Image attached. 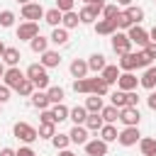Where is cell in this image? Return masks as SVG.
<instances>
[{"mask_svg": "<svg viewBox=\"0 0 156 156\" xmlns=\"http://www.w3.org/2000/svg\"><path fill=\"white\" fill-rule=\"evenodd\" d=\"M117 5H122V7H129V5H132V0H117Z\"/></svg>", "mask_w": 156, "mask_h": 156, "instance_id": "cell-56", "label": "cell"}, {"mask_svg": "<svg viewBox=\"0 0 156 156\" xmlns=\"http://www.w3.org/2000/svg\"><path fill=\"white\" fill-rule=\"evenodd\" d=\"M20 58H22V56H20V49H15V46H7L0 61H2L5 66H10V68H12V66H20Z\"/></svg>", "mask_w": 156, "mask_h": 156, "instance_id": "cell-20", "label": "cell"}, {"mask_svg": "<svg viewBox=\"0 0 156 156\" xmlns=\"http://www.w3.org/2000/svg\"><path fill=\"white\" fill-rule=\"evenodd\" d=\"M102 107H105V105H102V98H100V95H88V98H85V110H88L90 115H100Z\"/></svg>", "mask_w": 156, "mask_h": 156, "instance_id": "cell-25", "label": "cell"}, {"mask_svg": "<svg viewBox=\"0 0 156 156\" xmlns=\"http://www.w3.org/2000/svg\"><path fill=\"white\" fill-rule=\"evenodd\" d=\"M154 2H156V0H154Z\"/></svg>", "mask_w": 156, "mask_h": 156, "instance_id": "cell-62", "label": "cell"}, {"mask_svg": "<svg viewBox=\"0 0 156 156\" xmlns=\"http://www.w3.org/2000/svg\"><path fill=\"white\" fill-rule=\"evenodd\" d=\"M144 51H146V56L154 61V58H156V41H149V44L144 46Z\"/></svg>", "mask_w": 156, "mask_h": 156, "instance_id": "cell-49", "label": "cell"}, {"mask_svg": "<svg viewBox=\"0 0 156 156\" xmlns=\"http://www.w3.org/2000/svg\"><path fill=\"white\" fill-rule=\"evenodd\" d=\"M0 156H17V151L10 149V146H5V149H0Z\"/></svg>", "mask_w": 156, "mask_h": 156, "instance_id": "cell-53", "label": "cell"}, {"mask_svg": "<svg viewBox=\"0 0 156 156\" xmlns=\"http://www.w3.org/2000/svg\"><path fill=\"white\" fill-rule=\"evenodd\" d=\"M29 46H32V51H34V54H39V56H41L44 51H49V39L39 34V37H34V39L29 41Z\"/></svg>", "mask_w": 156, "mask_h": 156, "instance_id": "cell-29", "label": "cell"}, {"mask_svg": "<svg viewBox=\"0 0 156 156\" xmlns=\"http://www.w3.org/2000/svg\"><path fill=\"white\" fill-rule=\"evenodd\" d=\"M136 61H139V68H149V66H151V58L146 56V51H144V49H139V51H136Z\"/></svg>", "mask_w": 156, "mask_h": 156, "instance_id": "cell-44", "label": "cell"}, {"mask_svg": "<svg viewBox=\"0 0 156 156\" xmlns=\"http://www.w3.org/2000/svg\"><path fill=\"white\" fill-rule=\"evenodd\" d=\"M51 144H54V146H56L58 151H66V149H68V144H71V136H68V134H61V132H58V134H54Z\"/></svg>", "mask_w": 156, "mask_h": 156, "instance_id": "cell-38", "label": "cell"}, {"mask_svg": "<svg viewBox=\"0 0 156 156\" xmlns=\"http://www.w3.org/2000/svg\"><path fill=\"white\" fill-rule=\"evenodd\" d=\"M17 156H37V154H34L32 146H20V149H17Z\"/></svg>", "mask_w": 156, "mask_h": 156, "instance_id": "cell-51", "label": "cell"}, {"mask_svg": "<svg viewBox=\"0 0 156 156\" xmlns=\"http://www.w3.org/2000/svg\"><path fill=\"white\" fill-rule=\"evenodd\" d=\"M85 127H88V132H100V129L105 127V119H102L100 115H88Z\"/></svg>", "mask_w": 156, "mask_h": 156, "instance_id": "cell-34", "label": "cell"}, {"mask_svg": "<svg viewBox=\"0 0 156 156\" xmlns=\"http://www.w3.org/2000/svg\"><path fill=\"white\" fill-rule=\"evenodd\" d=\"M24 73H27V78L34 83L37 90H49V73H46V68H44L41 63H32Z\"/></svg>", "mask_w": 156, "mask_h": 156, "instance_id": "cell-1", "label": "cell"}, {"mask_svg": "<svg viewBox=\"0 0 156 156\" xmlns=\"http://www.w3.org/2000/svg\"><path fill=\"white\" fill-rule=\"evenodd\" d=\"M149 39H151V41H156V24L151 27V32H149Z\"/></svg>", "mask_w": 156, "mask_h": 156, "instance_id": "cell-55", "label": "cell"}, {"mask_svg": "<svg viewBox=\"0 0 156 156\" xmlns=\"http://www.w3.org/2000/svg\"><path fill=\"white\" fill-rule=\"evenodd\" d=\"M34 90H37V88H34V83H32L29 78H24V80H22V85L17 88V93H20L22 98H32V93H34Z\"/></svg>", "mask_w": 156, "mask_h": 156, "instance_id": "cell-40", "label": "cell"}, {"mask_svg": "<svg viewBox=\"0 0 156 156\" xmlns=\"http://www.w3.org/2000/svg\"><path fill=\"white\" fill-rule=\"evenodd\" d=\"M5 71H7V68H5V63H2V61H0V78H2V76H5Z\"/></svg>", "mask_w": 156, "mask_h": 156, "instance_id": "cell-58", "label": "cell"}, {"mask_svg": "<svg viewBox=\"0 0 156 156\" xmlns=\"http://www.w3.org/2000/svg\"><path fill=\"white\" fill-rule=\"evenodd\" d=\"M32 105L37 107V110H49V95H46V90H34L32 93Z\"/></svg>", "mask_w": 156, "mask_h": 156, "instance_id": "cell-24", "label": "cell"}, {"mask_svg": "<svg viewBox=\"0 0 156 156\" xmlns=\"http://www.w3.org/2000/svg\"><path fill=\"white\" fill-rule=\"evenodd\" d=\"M41 122H54L56 124V119H54V112L51 110H41V117H39Z\"/></svg>", "mask_w": 156, "mask_h": 156, "instance_id": "cell-50", "label": "cell"}, {"mask_svg": "<svg viewBox=\"0 0 156 156\" xmlns=\"http://www.w3.org/2000/svg\"><path fill=\"white\" fill-rule=\"evenodd\" d=\"M68 136H71V144H88L90 139H88V127L85 124H73V129L68 132Z\"/></svg>", "mask_w": 156, "mask_h": 156, "instance_id": "cell-12", "label": "cell"}, {"mask_svg": "<svg viewBox=\"0 0 156 156\" xmlns=\"http://www.w3.org/2000/svg\"><path fill=\"white\" fill-rule=\"evenodd\" d=\"M17 2H20V5H22V7H24V5H29V2H32V0H17Z\"/></svg>", "mask_w": 156, "mask_h": 156, "instance_id": "cell-60", "label": "cell"}, {"mask_svg": "<svg viewBox=\"0 0 156 156\" xmlns=\"http://www.w3.org/2000/svg\"><path fill=\"white\" fill-rule=\"evenodd\" d=\"M115 22H117V29H127V32H129V27H134V24H132V20L127 17V12H124V10L115 17Z\"/></svg>", "mask_w": 156, "mask_h": 156, "instance_id": "cell-41", "label": "cell"}, {"mask_svg": "<svg viewBox=\"0 0 156 156\" xmlns=\"http://www.w3.org/2000/svg\"><path fill=\"white\" fill-rule=\"evenodd\" d=\"M34 37H39V24L37 22H22L17 27V39L20 41H32Z\"/></svg>", "mask_w": 156, "mask_h": 156, "instance_id": "cell-9", "label": "cell"}, {"mask_svg": "<svg viewBox=\"0 0 156 156\" xmlns=\"http://www.w3.org/2000/svg\"><path fill=\"white\" fill-rule=\"evenodd\" d=\"M127 37H129V41L132 44H136V46H146L151 39H149V32L141 27V24H134V27H129V32H127Z\"/></svg>", "mask_w": 156, "mask_h": 156, "instance_id": "cell-6", "label": "cell"}, {"mask_svg": "<svg viewBox=\"0 0 156 156\" xmlns=\"http://www.w3.org/2000/svg\"><path fill=\"white\" fill-rule=\"evenodd\" d=\"M88 110H85V105H76V107H71V115H68V119L73 122V124H85V119H88Z\"/></svg>", "mask_w": 156, "mask_h": 156, "instance_id": "cell-22", "label": "cell"}, {"mask_svg": "<svg viewBox=\"0 0 156 156\" xmlns=\"http://www.w3.org/2000/svg\"><path fill=\"white\" fill-rule=\"evenodd\" d=\"M68 71H71V76L76 78V80H80V78H85L88 76V61H83V58H73L71 61V66H68Z\"/></svg>", "mask_w": 156, "mask_h": 156, "instance_id": "cell-16", "label": "cell"}, {"mask_svg": "<svg viewBox=\"0 0 156 156\" xmlns=\"http://www.w3.org/2000/svg\"><path fill=\"white\" fill-rule=\"evenodd\" d=\"M85 5H100V7H105V0H83Z\"/></svg>", "mask_w": 156, "mask_h": 156, "instance_id": "cell-54", "label": "cell"}, {"mask_svg": "<svg viewBox=\"0 0 156 156\" xmlns=\"http://www.w3.org/2000/svg\"><path fill=\"white\" fill-rule=\"evenodd\" d=\"M115 32H119L115 20H98V22H95V34H102V37H112Z\"/></svg>", "mask_w": 156, "mask_h": 156, "instance_id": "cell-14", "label": "cell"}, {"mask_svg": "<svg viewBox=\"0 0 156 156\" xmlns=\"http://www.w3.org/2000/svg\"><path fill=\"white\" fill-rule=\"evenodd\" d=\"M44 22H46V24H51V27L56 29V27H61V22H63V12H61L58 7H51V10H46Z\"/></svg>", "mask_w": 156, "mask_h": 156, "instance_id": "cell-23", "label": "cell"}, {"mask_svg": "<svg viewBox=\"0 0 156 156\" xmlns=\"http://www.w3.org/2000/svg\"><path fill=\"white\" fill-rule=\"evenodd\" d=\"M12 24H15V12H12V10H2V12H0V27L7 29V27H12Z\"/></svg>", "mask_w": 156, "mask_h": 156, "instance_id": "cell-42", "label": "cell"}, {"mask_svg": "<svg viewBox=\"0 0 156 156\" xmlns=\"http://www.w3.org/2000/svg\"><path fill=\"white\" fill-rule=\"evenodd\" d=\"M139 85H144L146 90H154V88H156V66L144 68V73H141V78H139Z\"/></svg>", "mask_w": 156, "mask_h": 156, "instance_id": "cell-18", "label": "cell"}, {"mask_svg": "<svg viewBox=\"0 0 156 156\" xmlns=\"http://www.w3.org/2000/svg\"><path fill=\"white\" fill-rule=\"evenodd\" d=\"M12 132H15V136H17L20 141H24V144H32V141L39 139V132H37L32 124H27V122H17Z\"/></svg>", "mask_w": 156, "mask_h": 156, "instance_id": "cell-3", "label": "cell"}, {"mask_svg": "<svg viewBox=\"0 0 156 156\" xmlns=\"http://www.w3.org/2000/svg\"><path fill=\"white\" fill-rule=\"evenodd\" d=\"M44 15H46V10H44L39 2H29V5L22 7V20H24V22H37V20H41Z\"/></svg>", "mask_w": 156, "mask_h": 156, "instance_id": "cell-8", "label": "cell"}, {"mask_svg": "<svg viewBox=\"0 0 156 156\" xmlns=\"http://www.w3.org/2000/svg\"><path fill=\"white\" fill-rule=\"evenodd\" d=\"M134 68H139V61H136V51H129V54L119 56V71H122V73H132Z\"/></svg>", "mask_w": 156, "mask_h": 156, "instance_id": "cell-15", "label": "cell"}, {"mask_svg": "<svg viewBox=\"0 0 156 156\" xmlns=\"http://www.w3.org/2000/svg\"><path fill=\"white\" fill-rule=\"evenodd\" d=\"M78 24H80V17H78V12H76V10L63 12V22H61V27H63V29H76Z\"/></svg>", "mask_w": 156, "mask_h": 156, "instance_id": "cell-28", "label": "cell"}, {"mask_svg": "<svg viewBox=\"0 0 156 156\" xmlns=\"http://www.w3.org/2000/svg\"><path fill=\"white\" fill-rule=\"evenodd\" d=\"M39 63H41L44 68H56V66H61V54L49 49V51L41 54V61H39Z\"/></svg>", "mask_w": 156, "mask_h": 156, "instance_id": "cell-19", "label": "cell"}, {"mask_svg": "<svg viewBox=\"0 0 156 156\" xmlns=\"http://www.w3.org/2000/svg\"><path fill=\"white\" fill-rule=\"evenodd\" d=\"M105 66H107V61H105L102 54H90V58H88V68H90L93 73H102Z\"/></svg>", "mask_w": 156, "mask_h": 156, "instance_id": "cell-27", "label": "cell"}, {"mask_svg": "<svg viewBox=\"0 0 156 156\" xmlns=\"http://www.w3.org/2000/svg\"><path fill=\"white\" fill-rule=\"evenodd\" d=\"M5 49H7V46H5L2 41H0V58H2V54H5Z\"/></svg>", "mask_w": 156, "mask_h": 156, "instance_id": "cell-59", "label": "cell"}, {"mask_svg": "<svg viewBox=\"0 0 156 156\" xmlns=\"http://www.w3.org/2000/svg\"><path fill=\"white\" fill-rule=\"evenodd\" d=\"M10 93H12V88H7L5 83L0 85V105H5L7 100H10Z\"/></svg>", "mask_w": 156, "mask_h": 156, "instance_id": "cell-48", "label": "cell"}, {"mask_svg": "<svg viewBox=\"0 0 156 156\" xmlns=\"http://www.w3.org/2000/svg\"><path fill=\"white\" fill-rule=\"evenodd\" d=\"M100 12H102V7H100V5H85V7L78 12V17H80V24H95Z\"/></svg>", "mask_w": 156, "mask_h": 156, "instance_id": "cell-10", "label": "cell"}, {"mask_svg": "<svg viewBox=\"0 0 156 156\" xmlns=\"http://www.w3.org/2000/svg\"><path fill=\"white\" fill-rule=\"evenodd\" d=\"M37 132H39V139H54V134H56V124H54V122H41Z\"/></svg>", "mask_w": 156, "mask_h": 156, "instance_id": "cell-35", "label": "cell"}, {"mask_svg": "<svg viewBox=\"0 0 156 156\" xmlns=\"http://www.w3.org/2000/svg\"><path fill=\"white\" fill-rule=\"evenodd\" d=\"M0 112H2V105H0Z\"/></svg>", "mask_w": 156, "mask_h": 156, "instance_id": "cell-61", "label": "cell"}, {"mask_svg": "<svg viewBox=\"0 0 156 156\" xmlns=\"http://www.w3.org/2000/svg\"><path fill=\"white\" fill-rule=\"evenodd\" d=\"M73 5H76V0H56V5H54V7H58L61 12H71V10H73Z\"/></svg>", "mask_w": 156, "mask_h": 156, "instance_id": "cell-46", "label": "cell"}, {"mask_svg": "<svg viewBox=\"0 0 156 156\" xmlns=\"http://www.w3.org/2000/svg\"><path fill=\"white\" fill-rule=\"evenodd\" d=\"M51 112H54V119H56V124H58V122H63V119H68V115H71V110H68L63 102L54 105V110H51Z\"/></svg>", "mask_w": 156, "mask_h": 156, "instance_id": "cell-37", "label": "cell"}, {"mask_svg": "<svg viewBox=\"0 0 156 156\" xmlns=\"http://www.w3.org/2000/svg\"><path fill=\"white\" fill-rule=\"evenodd\" d=\"M127 107H139V95H136V90H129V93H127Z\"/></svg>", "mask_w": 156, "mask_h": 156, "instance_id": "cell-47", "label": "cell"}, {"mask_svg": "<svg viewBox=\"0 0 156 156\" xmlns=\"http://www.w3.org/2000/svg\"><path fill=\"white\" fill-rule=\"evenodd\" d=\"M85 154L88 156H105L107 154V141H102V139H90L88 144H85Z\"/></svg>", "mask_w": 156, "mask_h": 156, "instance_id": "cell-13", "label": "cell"}, {"mask_svg": "<svg viewBox=\"0 0 156 156\" xmlns=\"http://www.w3.org/2000/svg\"><path fill=\"white\" fill-rule=\"evenodd\" d=\"M139 149H141V156H156V139L144 136L139 141Z\"/></svg>", "mask_w": 156, "mask_h": 156, "instance_id": "cell-31", "label": "cell"}, {"mask_svg": "<svg viewBox=\"0 0 156 156\" xmlns=\"http://www.w3.org/2000/svg\"><path fill=\"white\" fill-rule=\"evenodd\" d=\"M46 95H49V102H51V105L63 102V88H61V85H51V88L46 90Z\"/></svg>", "mask_w": 156, "mask_h": 156, "instance_id": "cell-36", "label": "cell"}, {"mask_svg": "<svg viewBox=\"0 0 156 156\" xmlns=\"http://www.w3.org/2000/svg\"><path fill=\"white\" fill-rule=\"evenodd\" d=\"M119 122H122L124 127H139V122H141L139 107H122V110H119Z\"/></svg>", "mask_w": 156, "mask_h": 156, "instance_id": "cell-5", "label": "cell"}, {"mask_svg": "<svg viewBox=\"0 0 156 156\" xmlns=\"http://www.w3.org/2000/svg\"><path fill=\"white\" fill-rule=\"evenodd\" d=\"M68 29H63V27H56L54 32H51V37H49V41L51 44H56V46H63V44H68Z\"/></svg>", "mask_w": 156, "mask_h": 156, "instance_id": "cell-26", "label": "cell"}, {"mask_svg": "<svg viewBox=\"0 0 156 156\" xmlns=\"http://www.w3.org/2000/svg\"><path fill=\"white\" fill-rule=\"evenodd\" d=\"M124 12H127V17L132 20V24H141V22H144V10H141V7L129 5V7H124Z\"/></svg>", "mask_w": 156, "mask_h": 156, "instance_id": "cell-32", "label": "cell"}, {"mask_svg": "<svg viewBox=\"0 0 156 156\" xmlns=\"http://www.w3.org/2000/svg\"><path fill=\"white\" fill-rule=\"evenodd\" d=\"M119 12H122L119 5H105V7H102V20H115Z\"/></svg>", "mask_w": 156, "mask_h": 156, "instance_id": "cell-43", "label": "cell"}, {"mask_svg": "<svg viewBox=\"0 0 156 156\" xmlns=\"http://www.w3.org/2000/svg\"><path fill=\"white\" fill-rule=\"evenodd\" d=\"M117 136H119V132H117L115 124H105V127L100 129V139L107 141V144H110V141H117Z\"/></svg>", "mask_w": 156, "mask_h": 156, "instance_id": "cell-33", "label": "cell"}, {"mask_svg": "<svg viewBox=\"0 0 156 156\" xmlns=\"http://www.w3.org/2000/svg\"><path fill=\"white\" fill-rule=\"evenodd\" d=\"M117 141H119L122 146H134V144H139V141H141V134H139V127H124V129L119 132V136H117Z\"/></svg>", "mask_w": 156, "mask_h": 156, "instance_id": "cell-7", "label": "cell"}, {"mask_svg": "<svg viewBox=\"0 0 156 156\" xmlns=\"http://www.w3.org/2000/svg\"><path fill=\"white\" fill-rule=\"evenodd\" d=\"M110 44H112V51H115L117 56H124V54L132 51V41H129V37H127V32H115L112 39H110Z\"/></svg>", "mask_w": 156, "mask_h": 156, "instance_id": "cell-2", "label": "cell"}, {"mask_svg": "<svg viewBox=\"0 0 156 156\" xmlns=\"http://www.w3.org/2000/svg\"><path fill=\"white\" fill-rule=\"evenodd\" d=\"M146 105H149V110L156 112V90H151V95L146 98Z\"/></svg>", "mask_w": 156, "mask_h": 156, "instance_id": "cell-52", "label": "cell"}, {"mask_svg": "<svg viewBox=\"0 0 156 156\" xmlns=\"http://www.w3.org/2000/svg\"><path fill=\"white\" fill-rule=\"evenodd\" d=\"M110 100H112V105H115L117 110L127 107V93H124V90H115V93L110 95Z\"/></svg>", "mask_w": 156, "mask_h": 156, "instance_id": "cell-39", "label": "cell"}, {"mask_svg": "<svg viewBox=\"0 0 156 156\" xmlns=\"http://www.w3.org/2000/svg\"><path fill=\"white\" fill-rule=\"evenodd\" d=\"M100 76H102V80H105L107 85H112V83H117V80H119L122 71H119V66H110V63H107V66L102 68V73H100Z\"/></svg>", "mask_w": 156, "mask_h": 156, "instance_id": "cell-21", "label": "cell"}, {"mask_svg": "<svg viewBox=\"0 0 156 156\" xmlns=\"http://www.w3.org/2000/svg\"><path fill=\"white\" fill-rule=\"evenodd\" d=\"M58 156H76V154H73V151H68V149H66V151H58Z\"/></svg>", "mask_w": 156, "mask_h": 156, "instance_id": "cell-57", "label": "cell"}, {"mask_svg": "<svg viewBox=\"0 0 156 156\" xmlns=\"http://www.w3.org/2000/svg\"><path fill=\"white\" fill-rule=\"evenodd\" d=\"M73 90L80 93V95H88V80L80 78V80H73Z\"/></svg>", "mask_w": 156, "mask_h": 156, "instance_id": "cell-45", "label": "cell"}, {"mask_svg": "<svg viewBox=\"0 0 156 156\" xmlns=\"http://www.w3.org/2000/svg\"><path fill=\"white\" fill-rule=\"evenodd\" d=\"M100 117L105 119V124H115V122L119 119V110H117L115 105H107V107H102V112H100Z\"/></svg>", "mask_w": 156, "mask_h": 156, "instance_id": "cell-30", "label": "cell"}, {"mask_svg": "<svg viewBox=\"0 0 156 156\" xmlns=\"http://www.w3.org/2000/svg\"><path fill=\"white\" fill-rule=\"evenodd\" d=\"M27 78V73L20 68V66H12V68H7L5 71V76H2V83L7 85V88H12V90H17L20 85H22V80Z\"/></svg>", "mask_w": 156, "mask_h": 156, "instance_id": "cell-4", "label": "cell"}, {"mask_svg": "<svg viewBox=\"0 0 156 156\" xmlns=\"http://www.w3.org/2000/svg\"><path fill=\"white\" fill-rule=\"evenodd\" d=\"M136 85H139V78H136L134 73H122L119 80H117V90H124V93L136 90Z\"/></svg>", "mask_w": 156, "mask_h": 156, "instance_id": "cell-17", "label": "cell"}, {"mask_svg": "<svg viewBox=\"0 0 156 156\" xmlns=\"http://www.w3.org/2000/svg\"><path fill=\"white\" fill-rule=\"evenodd\" d=\"M85 80H88V95H100V98H102V95L110 90V85L102 80L100 73H98L95 78H85Z\"/></svg>", "mask_w": 156, "mask_h": 156, "instance_id": "cell-11", "label": "cell"}]
</instances>
